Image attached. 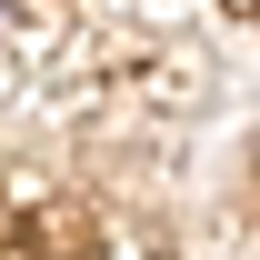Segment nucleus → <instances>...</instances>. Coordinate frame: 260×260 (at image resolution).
I'll return each mask as SVG.
<instances>
[{
    "mask_svg": "<svg viewBox=\"0 0 260 260\" xmlns=\"http://www.w3.org/2000/svg\"><path fill=\"white\" fill-rule=\"evenodd\" d=\"M240 10H250V20H260V0H240Z\"/></svg>",
    "mask_w": 260,
    "mask_h": 260,
    "instance_id": "nucleus-1",
    "label": "nucleus"
}]
</instances>
